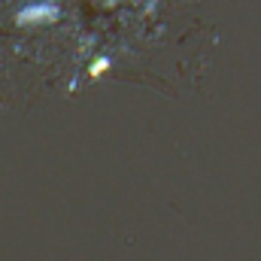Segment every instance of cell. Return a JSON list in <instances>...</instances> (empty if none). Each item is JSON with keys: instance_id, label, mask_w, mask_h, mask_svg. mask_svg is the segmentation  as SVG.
<instances>
[{"instance_id": "1", "label": "cell", "mask_w": 261, "mask_h": 261, "mask_svg": "<svg viewBox=\"0 0 261 261\" xmlns=\"http://www.w3.org/2000/svg\"><path fill=\"white\" fill-rule=\"evenodd\" d=\"M58 18H61V6L55 0L28 3L15 12V24H21V28H46V24H55Z\"/></svg>"}, {"instance_id": "2", "label": "cell", "mask_w": 261, "mask_h": 261, "mask_svg": "<svg viewBox=\"0 0 261 261\" xmlns=\"http://www.w3.org/2000/svg\"><path fill=\"white\" fill-rule=\"evenodd\" d=\"M107 70H110V58H97L94 64L88 67V76H91V79H97V76H103Z\"/></svg>"}]
</instances>
